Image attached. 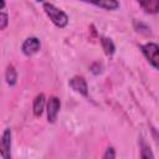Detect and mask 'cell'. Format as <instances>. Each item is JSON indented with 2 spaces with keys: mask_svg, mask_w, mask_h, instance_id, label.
<instances>
[{
  "mask_svg": "<svg viewBox=\"0 0 159 159\" xmlns=\"http://www.w3.org/2000/svg\"><path fill=\"white\" fill-rule=\"evenodd\" d=\"M43 10H45L46 15L50 17V20L53 22V25H56L57 27L63 29L68 24V16L62 10L56 7L55 5H52L50 2H45L43 4Z\"/></svg>",
  "mask_w": 159,
  "mask_h": 159,
  "instance_id": "obj_1",
  "label": "cell"
},
{
  "mask_svg": "<svg viewBox=\"0 0 159 159\" xmlns=\"http://www.w3.org/2000/svg\"><path fill=\"white\" fill-rule=\"evenodd\" d=\"M140 50H142L143 55L145 56V58L149 61V63L157 70L158 63H159V47H158V45L154 42H148V43L142 45Z\"/></svg>",
  "mask_w": 159,
  "mask_h": 159,
  "instance_id": "obj_2",
  "label": "cell"
},
{
  "mask_svg": "<svg viewBox=\"0 0 159 159\" xmlns=\"http://www.w3.org/2000/svg\"><path fill=\"white\" fill-rule=\"evenodd\" d=\"M10 150H11V130L6 128L0 138V155L4 159H10L11 157Z\"/></svg>",
  "mask_w": 159,
  "mask_h": 159,
  "instance_id": "obj_3",
  "label": "cell"
},
{
  "mask_svg": "<svg viewBox=\"0 0 159 159\" xmlns=\"http://www.w3.org/2000/svg\"><path fill=\"white\" fill-rule=\"evenodd\" d=\"M61 108V102L60 98H57L56 96H51L47 101V120L50 123H53L57 119V114L60 112Z\"/></svg>",
  "mask_w": 159,
  "mask_h": 159,
  "instance_id": "obj_4",
  "label": "cell"
},
{
  "mask_svg": "<svg viewBox=\"0 0 159 159\" xmlns=\"http://www.w3.org/2000/svg\"><path fill=\"white\" fill-rule=\"evenodd\" d=\"M68 86L77 93L87 97L88 96V86H87V82L83 77L81 76H75L72 77L70 81H68Z\"/></svg>",
  "mask_w": 159,
  "mask_h": 159,
  "instance_id": "obj_5",
  "label": "cell"
},
{
  "mask_svg": "<svg viewBox=\"0 0 159 159\" xmlns=\"http://www.w3.org/2000/svg\"><path fill=\"white\" fill-rule=\"evenodd\" d=\"M40 47H41V43L37 37H27L24 41L21 50L25 56H32L40 50Z\"/></svg>",
  "mask_w": 159,
  "mask_h": 159,
  "instance_id": "obj_6",
  "label": "cell"
},
{
  "mask_svg": "<svg viewBox=\"0 0 159 159\" xmlns=\"http://www.w3.org/2000/svg\"><path fill=\"white\" fill-rule=\"evenodd\" d=\"M81 1L92 4V5L104 9V10H117L119 7L118 0H81Z\"/></svg>",
  "mask_w": 159,
  "mask_h": 159,
  "instance_id": "obj_7",
  "label": "cell"
},
{
  "mask_svg": "<svg viewBox=\"0 0 159 159\" xmlns=\"http://www.w3.org/2000/svg\"><path fill=\"white\" fill-rule=\"evenodd\" d=\"M137 1L148 14H157L159 10V0H137Z\"/></svg>",
  "mask_w": 159,
  "mask_h": 159,
  "instance_id": "obj_8",
  "label": "cell"
},
{
  "mask_svg": "<svg viewBox=\"0 0 159 159\" xmlns=\"http://www.w3.org/2000/svg\"><path fill=\"white\" fill-rule=\"evenodd\" d=\"M45 94L43 93H40L35 97L34 99V104H32V111H34V114L36 117H40L43 112V108H45Z\"/></svg>",
  "mask_w": 159,
  "mask_h": 159,
  "instance_id": "obj_9",
  "label": "cell"
},
{
  "mask_svg": "<svg viewBox=\"0 0 159 159\" xmlns=\"http://www.w3.org/2000/svg\"><path fill=\"white\" fill-rule=\"evenodd\" d=\"M5 80H6V83L9 86H15L16 84V81H17V73H16V70L14 66H7L6 68V72H5Z\"/></svg>",
  "mask_w": 159,
  "mask_h": 159,
  "instance_id": "obj_10",
  "label": "cell"
},
{
  "mask_svg": "<svg viewBox=\"0 0 159 159\" xmlns=\"http://www.w3.org/2000/svg\"><path fill=\"white\" fill-rule=\"evenodd\" d=\"M101 43H102V48L104 50V53L107 56H112L116 51V46L113 43V41L108 37H101Z\"/></svg>",
  "mask_w": 159,
  "mask_h": 159,
  "instance_id": "obj_11",
  "label": "cell"
},
{
  "mask_svg": "<svg viewBox=\"0 0 159 159\" xmlns=\"http://www.w3.org/2000/svg\"><path fill=\"white\" fill-rule=\"evenodd\" d=\"M140 158H143V159L154 158V155H153V153L150 150V147L143 139H140Z\"/></svg>",
  "mask_w": 159,
  "mask_h": 159,
  "instance_id": "obj_12",
  "label": "cell"
},
{
  "mask_svg": "<svg viewBox=\"0 0 159 159\" xmlns=\"http://www.w3.org/2000/svg\"><path fill=\"white\" fill-rule=\"evenodd\" d=\"M7 24H9V16H7V14L0 11V30L6 29Z\"/></svg>",
  "mask_w": 159,
  "mask_h": 159,
  "instance_id": "obj_13",
  "label": "cell"
},
{
  "mask_svg": "<svg viewBox=\"0 0 159 159\" xmlns=\"http://www.w3.org/2000/svg\"><path fill=\"white\" fill-rule=\"evenodd\" d=\"M103 158L104 159H114L116 158V152H114V148L113 147H108L103 154Z\"/></svg>",
  "mask_w": 159,
  "mask_h": 159,
  "instance_id": "obj_14",
  "label": "cell"
},
{
  "mask_svg": "<svg viewBox=\"0 0 159 159\" xmlns=\"http://www.w3.org/2000/svg\"><path fill=\"white\" fill-rule=\"evenodd\" d=\"M102 70H103V67H102V65H101L99 62H94V63H92V66H91V71H92V73H94V75H99V73L102 72Z\"/></svg>",
  "mask_w": 159,
  "mask_h": 159,
  "instance_id": "obj_15",
  "label": "cell"
},
{
  "mask_svg": "<svg viewBox=\"0 0 159 159\" xmlns=\"http://www.w3.org/2000/svg\"><path fill=\"white\" fill-rule=\"evenodd\" d=\"M5 7V0H0V10Z\"/></svg>",
  "mask_w": 159,
  "mask_h": 159,
  "instance_id": "obj_16",
  "label": "cell"
},
{
  "mask_svg": "<svg viewBox=\"0 0 159 159\" xmlns=\"http://www.w3.org/2000/svg\"><path fill=\"white\" fill-rule=\"evenodd\" d=\"M36 1H43V0H36Z\"/></svg>",
  "mask_w": 159,
  "mask_h": 159,
  "instance_id": "obj_17",
  "label": "cell"
}]
</instances>
